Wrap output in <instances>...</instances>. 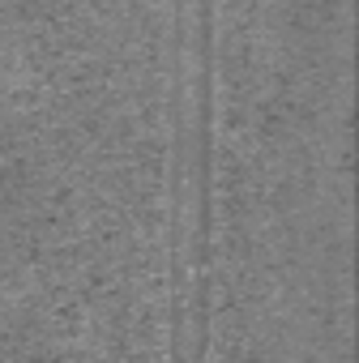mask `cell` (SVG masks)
I'll list each match as a JSON object with an SVG mask.
<instances>
[{
    "instance_id": "obj_1",
    "label": "cell",
    "mask_w": 359,
    "mask_h": 363,
    "mask_svg": "<svg viewBox=\"0 0 359 363\" xmlns=\"http://www.w3.org/2000/svg\"><path fill=\"white\" fill-rule=\"evenodd\" d=\"M193 77L184 69V86H189V103L193 116L180 111L175 103V218L184 210V175H193V248H189V265H193V282H189V299H193V346L189 354L197 359L206 350V299H210V103H214V0H193ZM175 231V227H171Z\"/></svg>"
}]
</instances>
